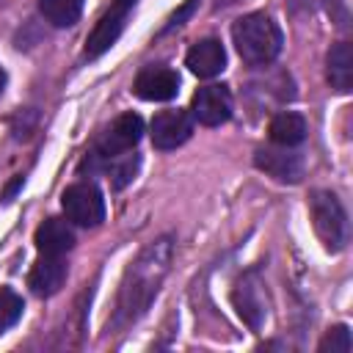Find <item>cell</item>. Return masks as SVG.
Returning a JSON list of instances; mask_svg holds the SVG:
<instances>
[{
  "mask_svg": "<svg viewBox=\"0 0 353 353\" xmlns=\"http://www.w3.org/2000/svg\"><path fill=\"white\" fill-rule=\"evenodd\" d=\"M309 212H312V226L323 240V245L328 251H339L347 240V218L339 199L328 190H314L309 199Z\"/></svg>",
  "mask_w": 353,
  "mask_h": 353,
  "instance_id": "3",
  "label": "cell"
},
{
  "mask_svg": "<svg viewBox=\"0 0 353 353\" xmlns=\"http://www.w3.org/2000/svg\"><path fill=\"white\" fill-rule=\"evenodd\" d=\"M193 132V119L185 110H160L152 119V143L154 149H176Z\"/></svg>",
  "mask_w": 353,
  "mask_h": 353,
  "instance_id": "9",
  "label": "cell"
},
{
  "mask_svg": "<svg viewBox=\"0 0 353 353\" xmlns=\"http://www.w3.org/2000/svg\"><path fill=\"white\" fill-rule=\"evenodd\" d=\"M41 17L55 28H69L83 14V0H39Z\"/></svg>",
  "mask_w": 353,
  "mask_h": 353,
  "instance_id": "17",
  "label": "cell"
},
{
  "mask_svg": "<svg viewBox=\"0 0 353 353\" xmlns=\"http://www.w3.org/2000/svg\"><path fill=\"white\" fill-rule=\"evenodd\" d=\"M185 63L199 77H215L226 69V50L218 39H201L188 50Z\"/></svg>",
  "mask_w": 353,
  "mask_h": 353,
  "instance_id": "11",
  "label": "cell"
},
{
  "mask_svg": "<svg viewBox=\"0 0 353 353\" xmlns=\"http://www.w3.org/2000/svg\"><path fill=\"white\" fill-rule=\"evenodd\" d=\"M141 135H143V121H141V116H138V113H121V116L105 130V135L99 138L94 157H99V160L108 163V160H113V157L130 152V149L141 141Z\"/></svg>",
  "mask_w": 353,
  "mask_h": 353,
  "instance_id": "6",
  "label": "cell"
},
{
  "mask_svg": "<svg viewBox=\"0 0 353 353\" xmlns=\"http://www.w3.org/2000/svg\"><path fill=\"white\" fill-rule=\"evenodd\" d=\"M19 317H22V298L14 290L0 287V331L11 328Z\"/></svg>",
  "mask_w": 353,
  "mask_h": 353,
  "instance_id": "18",
  "label": "cell"
},
{
  "mask_svg": "<svg viewBox=\"0 0 353 353\" xmlns=\"http://www.w3.org/2000/svg\"><path fill=\"white\" fill-rule=\"evenodd\" d=\"M234 306H237L240 317H243L251 328H259V325H262L265 301L259 298V281H256L254 273L243 276V281L237 284V290H234Z\"/></svg>",
  "mask_w": 353,
  "mask_h": 353,
  "instance_id": "14",
  "label": "cell"
},
{
  "mask_svg": "<svg viewBox=\"0 0 353 353\" xmlns=\"http://www.w3.org/2000/svg\"><path fill=\"white\" fill-rule=\"evenodd\" d=\"M254 163H256V168H262L265 174H270L279 182H298L301 174H303V160H301V154L290 152V146L256 149Z\"/></svg>",
  "mask_w": 353,
  "mask_h": 353,
  "instance_id": "10",
  "label": "cell"
},
{
  "mask_svg": "<svg viewBox=\"0 0 353 353\" xmlns=\"http://www.w3.org/2000/svg\"><path fill=\"white\" fill-rule=\"evenodd\" d=\"M232 116V94L226 85H204L190 99V119L204 127H218Z\"/></svg>",
  "mask_w": 353,
  "mask_h": 353,
  "instance_id": "7",
  "label": "cell"
},
{
  "mask_svg": "<svg viewBox=\"0 0 353 353\" xmlns=\"http://www.w3.org/2000/svg\"><path fill=\"white\" fill-rule=\"evenodd\" d=\"M63 281H66V262L52 254H41V259L30 268L28 276V287L41 298L55 295L63 287Z\"/></svg>",
  "mask_w": 353,
  "mask_h": 353,
  "instance_id": "12",
  "label": "cell"
},
{
  "mask_svg": "<svg viewBox=\"0 0 353 353\" xmlns=\"http://www.w3.org/2000/svg\"><path fill=\"white\" fill-rule=\"evenodd\" d=\"M268 132H270V141L276 146H290L292 149V146H298L306 138V121H303V116L287 110V113H279L270 121Z\"/></svg>",
  "mask_w": 353,
  "mask_h": 353,
  "instance_id": "16",
  "label": "cell"
},
{
  "mask_svg": "<svg viewBox=\"0 0 353 353\" xmlns=\"http://www.w3.org/2000/svg\"><path fill=\"white\" fill-rule=\"evenodd\" d=\"M328 83L339 94H347L353 85V50L347 41L334 44L328 52Z\"/></svg>",
  "mask_w": 353,
  "mask_h": 353,
  "instance_id": "15",
  "label": "cell"
},
{
  "mask_svg": "<svg viewBox=\"0 0 353 353\" xmlns=\"http://www.w3.org/2000/svg\"><path fill=\"white\" fill-rule=\"evenodd\" d=\"M168 265H171V240L168 237H160L149 248H143V254L132 262V268L124 276L119 309H116V325L132 323L138 314H143L149 309L152 298L157 295V290L168 273Z\"/></svg>",
  "mask_w": 353,
  "mask_h": 353,
  "instance_id": "1",
  "label": "cell"
},
{
  "mask_svg": "<svg viewBox=\"0 0 353 353\" xmlns=\"http://www.w3.org/2000/svg\"><path fill=\"white\" fill-rule=\"evenodd\" d=\"M135 168H138V157L132 154V157H124L116 168H113V185L116 188H124L132 176H135Z\"/></svg>",
  "mask_w": 353,
  "mask_h": 353,
  "instance_id": "20",
  "label": "cell"
},
{
  "mask_svg": "<svg viewBox=\"0 0 353 353\" xmlns=\"http://www.w3.org/2000/svg\"><path fill=\"white\" fill-rule=\"evenodd\" d=\"M3 88H6V72H3V66H0V94H3Z\"/></svg>",
  "mask_w": 353,
  "mask_h": 353,
  "instance_id": "21",
  "label": "cell"
},
{
  "mask_svg": "<svg viewBox=\"0 0 353 353\" xmlns=\"http://www.w3.org/2000/svg\"><path fill=\"white\" fill-rule=\"evenodd\" d=\"M135 3L138 0H113L110 3V8L99 17V22L94 25L88 41H85V58H99L102 52H108L119 41V36H121Z\"/></svg>",
  "mask_w": 353,
  "mask_h": 353,
  "instance_id": "5",
  "label": "cell"
},
{
  "mask_svg": "<svg viewBox=\"0 0 353 353\" xmlns=\"http://www.w3.org/2000/svg\"><path fill=\"white\" fill-rule=\"evenodd\" d=\"M132 91H135V97H141L146 102H168L179 91V77L168 66H146L138 72Z\"/></svg>",
  "mask_w": 353,
  "mask_h": 353,
  "instance_id": "8",
  "label": "cell"
},
{
  "mask_svg": "<svg viewBox=\"0 0 353 353\" xmlns=\"http://www.w3.org/2000/svg\"><path fill=\"white\" fill-rule=\"evenodd\" d=\"M61 207L66 212V221L77 223V226H99L105 221V199L102 190L94 182H74L63 190L61 196Z\"/></svg>",
  "mask_w": 353,
  "mask_h": 353,
  "instance_id": "4",
  "label": "cell"
},
{
  "mask_svg": "<svg viewBox=\"0 0 353 353\" xmlns=\"http://www.w3.org/2000/svg\"><path fill=\"white\" fill-rule=\"evenodd\" d=\"M232 39H234L240 58L254 66L270 63L281 52V44H284L279 25L268 14H259V11L240 17L232 25Z\"/></svg>",
  "mask_w": 353,
  "mask_h": 353,
  "instance_id": "2",
  "label": "cell"
},
{
  "mask_svg": "<svg viewBox=\"0 0 353 353\" xmlns=\"http://www.w3.org/2000/svg\"><path fill=\"white\" fill-rule=\"evenodd\" d=\"M353 347V339H350V328L347 325H334L328 328V334L323 336L320 342V353H350Z\"/></svg>",
  "mask_w": 353,
  "mask_h": 353,
  "instance_id": "19",
  "label": "cell"
},
{
  "mask_svg": "<svg viewBox=\"0 0 353 353\" xmlns=\"http://www.w3.org/2000/svg\"><path fill=\"white\" fill-rule=\"evenodd\" d=\"M74 245V232L66 221L61 218H47L39 229H36V248L41 254H52L61 256Z\"/></svg>",
  "mask_w": 353,
  "mask_h": 353,
  "instance_id": "13",
  "label": "cell"
}]
</instances>
